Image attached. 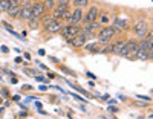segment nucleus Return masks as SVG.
Segmentation results:
<instances>
[{"mask_svg":"<svg viewBox=\"0 0 153 119\" xmlns=\"http://www.w3.org/2000/svg\"><path fill=\"white\" fill-rule=\"evenodd\" d=\"M71 5L74 6V8H87L89 6V0H72L71 2Z\"/></svg>","mask_w":153,"mask_h":119,"instance_id":"15","label":"nucleus"},{"mask_svg":"<svg viewBox=\"0 0 153 119\" xmlns=\"http://www.w3.org/2000/svg\"><path fill=\"white\" fill-rule=\"evenodd\" d=\"M22 89H23V90H28V92H29V90H32V87H31V86H23Z\"/></svg>","mask_w":153,"mask_h":119,"instance_id":"28","label":"nucleus"},{"mask_svg":"<svg viewBox=\"0 0 153 119\" xmlns=\"http://www.w3.org/2000/svg\"><path fill=\"white\" fill-rule=\"evenodd\" d=\"M3 78V75H2V72H0V79H2Z\"/></svg>","mask_w":153,"mask_h":119,"instance_id":"32","label":"nucleus"},{"mask_svg":"<svg viewBox=\"0 0 153 119\" xmlns=\"http://www.w3.org/2000/svg\"><path fill=\"white\" fill-rule=\"evenodd\" d=\"M19 18L20 20H25V21H28L29 18H32V3H25L20 9V14H19Z\"/></svg>","mask_w":153,"mask_h":119,"instance_id":"5","label":"nucleus"},{"mask_svg":"<svg viewBox=\"0 0 153 119\" xmlns=\"http://www.w3.org/2000/svg\"><path fill=\"white\" fill-rule=\"evenodd\" d=\"M98 14H100V9L98 6H91L89 8V11L86 12V14H83V18L81 21L86 24V23H92V21H97L98 18Z\"/></svg>","mask_w":153,"mask_h":119,"instance_id":"3","label":"nucleus"},{"mask_svg":"<svg viewBox=\"0 0 153 119\" xmlns=\"http://www.w3.org/2000/svg\"><path fill=\"white\" fill-rule=\"evenodd\" d=\"M52 20H54V18H52V16H51V14H46V12L40 17V21L43 23V26H45V24H48V23H51Z\"/></svg>","mask_w":153,"mask_h":119,"instance_id":"19","label":"nucleus"},{"mask_svg":"<svg viewBox=\"0 0 153 119\" xmlns=\"http://www.w3.org/2000/svg\"><path fill=\"white\" fill-rule=\"evenodd\" d=\"M80 32H81V26L78 23H75V24H65V26H61V29H60V34L65 37L68 41L72 40L76 34H80Z\"/></svg>","mask_w":153,"mask_h":119,"instance_id":"1","label":"nucleus"},{"mask_svg":"<svg viewBox=\"0 0 153 119\" xmlns=\"http://www.w3.org/2000/svg\"><path fill=\"white\" fill-rule=\"evenodd\" d=\"M11 6H12L11 0H0V12H8Z\"/></svg>","mask_w":153,"mask_h":119,"instance_id":"17","label":"nucleus"},{"mask_svg":"<svg viewBox=\"0 0 153 119\" xmlns=\"http://www.w3.org/2000/svg\"><path fill=\"white\" fill-rule=\"evenodd\" d=\"M45 12H46V8H45L43 2L32 3V18H40Z\"/></svg>","mask_w":153,"mask_h":119,"instance_id":"10","label":"nucleus"},{"mask_svg":"<svg viewBox=\"0 0 153 119\" xmlns=\"http://www.w3.org/2000/svg\"><path fill=\"white\" fill-rule=\"evenodd\" d=\"M12 5H22V0H11Z\"/></svg>","mask_w":153,"mask_h":119,"instance_id":"24","label":"nucleus"},{"mask_svg":"<svg viewBox=\"0 0 153 119\" xmlns=\"http://www.w3.org/2000/svg\"><path fill=\"white\" fill-rule=\"evenodd\" d=\"M28 26H29L31 31L38 29V26H40V18H29L28 20Z\"/></svg>","mask_w":153,"mask_h":119,"instance_id":"16","label":"nucleus"},{"mask_svg":"<svg viewBox=\"0 0 153 119\" xmlns=\"http://www.w3.org/2000/svg\"><path fill=\"white\" fill-rule=\"evenodd\" d=\"M97 21H98L101 26H104V24H107V23L110 21V16L107 14V12H100V14H98V18H97Z\"/></svg>","mask_w":153,"mask_h":119,"instance_id":"14","label":"nucleus"},{"mask_svg":"<svg viewBox=\"0 0 153 119\" xmlns=\"http://www.w3.org/2000/svg\"><path fill=\"white\" fill-rule=\"evenodd\" d=\"M29 3H35V2H40V0H28Z\"/></svg>","mask_w":153,"mask_h":119,"instance_id":"31","label":"nucleus"},{"mask_svg":"<svg viewBox=\"0 0 153 119\" xmlns=\"http://www.w3.org/2000/svg\"><path fill=\"white\" fill-rule=\"evenodd\" d=\"M71 2H72V0H57V5H66V6H71Z\"/></svg>","mask_w":153,"mask_h":119,"instance_id":"23","label":"nucleus"},{"mask_svg":"<svg viewBox=\"0 0 153 119\" xmlns=\"http://www.w3.org/2000/svg\"><path fill=\"white\" fill-rule=\"evenodd\" d=\"M38 89H40L42 92H46V90H48L49 87H48V86H40V87H38Z\"/></svg>","mask_w":153,"mask_h":119,"instance_id":"27","label":"nucleus"},{"mask_svg":"<svg viewBox=\"0 0 153 119\" xmlns=\"http://www.w3.org/2000/svg\"><path fill=\"white\" fill-rule=\"evenodd\" d=\"M98 28H101V24L98 23V21H92V23H86L84 26H83V29H81V32L86 35V37H91V35H95V31L98 29Z\"/></svg>","mask_w":153,"mask_h":119,"instance_id":"9","label":"nucleus"},{"mask_svg":"<svg viewBox=\"0 0 153 119\" xmlns=\"http://www.w3.org/2000/svg\"><path fill=\"white\" fill-rule=\"evenodd\" d=\"M0 104H2V96H0Z\"/></svg>","mask_w":153,"mask_h":119,"instance_id":"33","label":"nucleus"},{"mask_svg":"<svg viewBox=\"0 0 153 119\" xmlns=\"http://www.w3.org/2000/svg\"><path fill=\"white\" fill-rule=\"evenodd\" d=\"M132 29H133V32L136 34V37H138V38H141V40H143V38L149 34V31H150L149 24H147L146 21H138Z\"/></svg>","mask_w":153,"mask_h":119,"instance_id":"4","label":"nucleus"},{"mask_svg":"<svg viewBox=\"0 0 153 119\" xmlns=\"http://www.w3.org/2000/svg\"><path fill=\"white\" fill-rule=\"evenodd\" d=\"M37 81H40V83H43V81H45V78H43V76H37Z\"/></svg>","mask_w":153,"mask_h":119,"instance_id":"29","label":"nucleus"},{"mask_svg":"<svg viewBox=\"0 0 153 119\" xmlns=\"http://www.w3.org/2000/svg\"><path fill=\"white\" fill-rule=\"evenodd\" d=\"M100 52H101V54H112V44H107L104 49H101Z\"/></svg>","mask_w":153,"mask_h":119,"instance_id":"21","label":"nucleus"},{"mask_svg":"<svg viewBox=\"0 0 153 119\" xmlns=\"http://www.w3.org/2000/svg\"><path fill=\"white\" fill-rule=\"evenodd\" d=\"M124 46H126V40H118V41L115 43V44H112V54L120 55Z\"/></svg>","mask_w":153,"mask_h":119,"instance_id":"12","label":"nucleus"},{"mask_svg":"<svg viewBox=\"0 0 153 119\" xmlns=\"http://www.w3.org/2000/svg\"><path fill=\"white\" fill-rule=\"evenodd\" d=\"M20 9H22V5H12L9 9H8V16L11 18H17L19 14H20Z\"/></svg>","mask_w":153,"mask_h":119,"instance_id":"13","label":"nucleus"},{"mask_svg":"<svg viewBox=\"0 0 153 119\" xmlns=\"http://www.w3.org/2000/svg\"><path fill=\"white\" fill-rule=\"evenodd\" d=\"M61 26H63V24H61L60 20H52L51 23L45 24L43 29H45V32H48V34H58L60 29H61Z\"/></svg>","mask_w":153,"mask_h":119,"instance_id":"7","label":"nucleus"},{"mask_svg":"<svg viewBox=\"0 0 153 119\" xmlns=\"http://www.w3.org/2000/svg\"><path fill=\"white\" fill-rule=\"evenodd\" d=\"M2 95H3V96H9V93H8L6 89H2Z\"/></svg>","mask_w":153,"mask_h":119,"instance_id":"26","label":"nucleus"},{"mask_svg":"<svg viewBox=\"0 0 153 119\" xmlns=\"http://www.w3.org/2000/svg\"><path fill=\"white\" fill-rule=\"evenodd\" d=\"M113 37H115V29L112 26H104V28H101L100 32L97 34L98 43H101V44H107Z\"/></svg>","mask_w":153,"mask_h":119,"instance_id":"2","label":"nucleus"},{"mask_svg":"<svg viewBox=\"0 0 153 119\" xmlns=\"http://www.w3.org/2000/svg\"><path fill=\"white\" fill-rule=\"evenodd\" d=\"M51 61H54V63H60L57 58H54V57H51Z\"/></svg>","mask_w":153,"mask_h":119,"instance_id":"30","label":"nucleus"},{"mask_svg":"<svg viewBox=\"0 0 153 119\" xmlns=\"http://www.w3.org/2000/svg\"><path fill=\"white\" fill-rule=\"evenodd\" d=\"M87 76L91 78V79H97V76H95L94 73H91V72H87Z\"/></svg>","mask_w":153,"mask_h":119,"instance_id":"25","label":"nucleus"},{"mask_svg":"<svg viewBox=\"0 0 153 119\" xmlns=\"http://www.w3.org/2000/svg\"><path fill=\"white\" fill-rule=\"evenodd\" d=\"M87 49H89V50H92L94 54H97V52H100V49H98V46H97V44H89V46H87Z\"/></svg>","mask_w":153,"mask_h":119,"instance_id":"22","label":"nucleus"},{"mask_svg":"<svg viewBox=\"0 0 153 119\" xmlns=\"http://www.w3.org/2000/svg\"><path fill=\"white\" fill-rule=\"evenodd\" d=\"M43 5H45L46 11H48V9H51V11H52V9L57 6V0H45V2H43Z\"/></svg>","mask_w":153,"mask_h":119,"instance_id":"18","label":"nucleus"},{"mask_svg":"<svg viewBox=\"0 0 153 119\" xmlns=\"http://www.w3.org/2000/svg\"><path fill=\"white\" fill-rule=\"evenodd\" d=\"M58 66H60V69H61L63 72H65V73H68V75H72V76H75V73H74V72H72L71 69H68L66 66H63V64H60V63H58Z\"/></svg>","mask_w":153,"mask_h":119,"instance_id":"20","label":"nucleus"},{"mask_svg":"<svg viewBox=\"0 0 153 119\" xmlns=\"http://www.w3.org/2000/svg\"><path fill=\"white\" fill-rule=\"evenodd\" d=\"M153 55V50H146V49H139L136 52V60H141V61H147L150 60Z\"/></svg>","mask_w":153,"mask_h":119,"instance_id":"11","label":"nucleus"},{"mask_svg":"<svg viewBox=\"0 0 153 119\" xmlns=\"http://www.w3.org/2000/svg\"><path fill=\"white\" fill-rule=\"evenodd\" d=\"M83 18V9L81 8H75L74 12H71V16L66 18L68 24H75V23H80Z\"/></svg>","mask_w":153,"mask_h":119,"instance_id":"8","label":"nucleus"},{"mask_svg":"<svg viewBox=\"0 0 153 119\" xmlns=\"http://www.w3.org/2000/svg\"><path fill=\"white\" fill-rule=\"evenodd\" d=\"M86 40H87V37L83 34V32H80V34H76L72 40H69V44H72L75 49H80V47H83L84 44H86Z\"/></svg>","mask_w":153,"mask_h":119,"instance_id":"6","label":"nucleus"}]
</instances>
